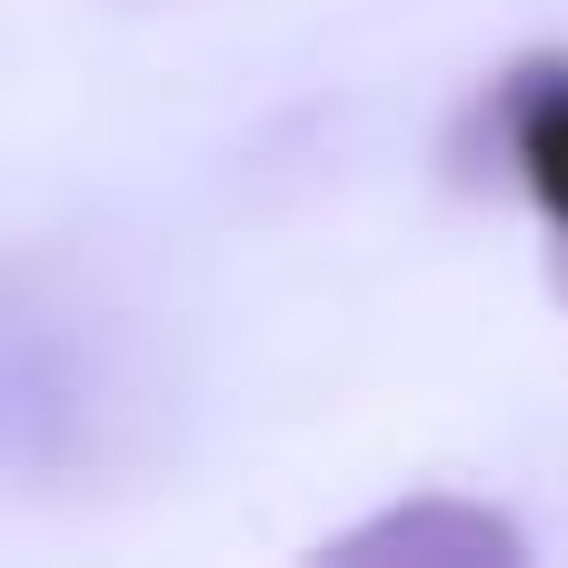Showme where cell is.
<instances>
[{
    "label": "cell",
    "mask_w": 568,
    "mask_h": 568,
    "mask_svg": "<svg viewBox=\"0 0 568 568\" xmlns=\"http://www.w3.org/2000/svg\"><path fill=\"white\" fill-rule=\"evenodd\" d=\"M479 120H489V150L519 180V200L559 230V250H568V50H519L479 90Z\"/></svg>",
    "instance_id": "6da1fadb"
},
{
    "label": "cell",
    "mask_w": 568,
    "mask_h": 568,
    "mask_svg": "<svg viewBox=\"0 0 568 568\" xmlns=\"http://www.w3.org/2000/svg\"><path fill=\"white\" fill-rule=\"evenodd\" d=\"M329 559H399V568H529V529L489 499H459V489H419L359 529L329 539Z\"/></svg>",
    "instance_id": "7a4b0ae2"
},
{
    "label": "cell",
    "mask_w": 568,
    "mask_h": 568,
    "mask_svg": "<svg viewBox=\"0 0 568 568\" xmlns=\"http://www.w3.org/2000/svg\"><path fill=\"white\" fill-rule=\"evenodd\" d=\"M549 290H559V300H568V250H559V260H549Z\"/></svg>",
    "instance_id": "3957f363"
}]
</instances>
